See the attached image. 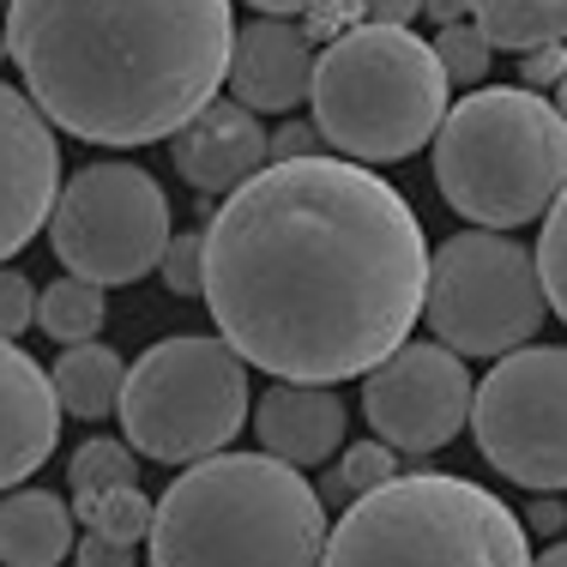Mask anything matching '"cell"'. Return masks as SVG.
<instances>
[{
	"label": "cell",
	"mask_w": 567,
	"mask_h": 567,
	"mask_svg": "<svg viewBox=\"0 0 567 567\" xmlns=\"http://www.w3.org/2000/svg\"><path fill=\"white\" fill-rule=\"evenodd\" d=\"M327 567H537L525 519L502 495L453 477L411 471L362 495L332 525Z\"/></svg>",
	"instance_id": "cell-6"
},
{
	"label": "cell",
	"mask_w": 567,
	"mask_h": 567,
	"mask_svg": "<svg viewBox=\"0 0 567 567\" xmlns=\"http://www.w3.org/2000/svg\"><path fill=\"white\" fill-rule=\"evenodd\" d=\"M103 320H110V302H103V284L91 278H55L43 284V315H37V327L49 332V339L61 344H91L103 332Z\"/></svg>",
	"instance_id": "cell-20"
},
{
	"label": "cell",
	"mask_w": 567,
	"mask_h": 567,
	"mask_svg": "<svg viewBox=\"0 0 567 567\" xmlns=\"http://www.w3.org/2000/svg\"><path fill=\"white\" fill-rule=\"evenodd\" d=\"M429 332L458 357H513L544 332L549 290L537 248L502 229H458L429 266Z\"/></svg>",
	"instance_id": "cell-8"
},
{
	"label": "cell",
	"mask_w": 567,
	"mask_h": 567,
	"mask_svg": "<svg viewBox=\"0 0 567 567\" xmlns=\"http://www.w3.org/2000/svg\"><path fill=\"white\" fill-rule=\"evenodd\" d=\"M525 525H532V532H561V525H567V507L556 502V495H537V502L532 507H525Z\"/></svg>",
	"instance_id": "cell-32"
},
{
	"label": "cell",
	"mask_w": 567,
	"mask_h": 567,
	"mask_svg": "<svg viewBox=\"0 0 567 567\" xmlns=\"http://www.w3.org/2000/svg\"><path fill=\"white\" fill-rule=\"evenodd\" d=\"M61 393L55 374H43V362L24 357L19 344H7V369H0V423H7V447H0V477L19 489L31 471H43V458L61 441Z\"/></svg>",
	"instance_id": "cell-15"
},
{
	"label": "cell",
	"mask_w": 567,
	"mask_h": 567,
	"mask_svg": "<svg viewBox=\"0 0 567 567\" xmlns=\"http://www.w3.org/2000/svg\"><path fill=\"white\" fill-rule=\"evenodd\" d=\"M423 12V0H357L362 24H411Z\"/></svg>",
	"instance_id": "cell-31"
},
{
	"label": "cell",
	"mask_w": 567,
	"mask_h": 567,
	"mask_svg": "<svg viewBox=\"0 0 567 567\" xmlns=\"http://www.w3.org/2000/svg\"><path fill=\"white\" fill-rule=\"evenodd\" d=\"M537 266H544L549 308L567 320V194L556 199V212L544 218V236H537Z\"/></svg>",
	"instance_id": "cell-26"
},
{
	"label": "cell",
	"mask_w": 567,
	"mask_h": 567,
	"mask_svg": "<svg viewBox=\"0 0 567 567\" xmlns=\"http://www.w3.org/2000/svg\"><path fill=\"white\" fill-rule=\"evenodd\" d=\"M7 55L61 133L157 145L218 103L236 55L229 0H12Z\"/></svg>",
	"instance_id": "cell-2"
},
{
	"label": "cell",
	"mask_w": 567,
	"mask_h": 567,
	"mask_svg": "<svg viewBox=\"0 0 567 567\" xmlns=\"http://www.w3.org/2000/svg\"><path fill=\"white\" fill-rule=\"evenodd\" d=\"M169 296H206V229H182L157 266Z\"/></svg>",
	"instance_id": "cell-25"
},
{
	"label": "cell",
	"mask_w": 567,
	"mask_h": 567,
	"mask_svg": "<svg viewBox=\"0 0 567 567\" xmlns=\"http://www.w3.org/2000/svg\"><path fill=\"white\" fill-rule=\"evenodd\" d=\"M248 369L229 339L175 332L133 362L121 393V435L157 465L218 458L248 423Z\"/></svg>",
	"instance_id": "cell-7"
},
{
	"label": "cell",
	"mask_w": 567,
	"mask_h": 567,
	"mask_svg": "<svg viewBox=\"0 0 567 567\" xmlns=\"http://www.w3.org/2000/svg\"><path fill=\"white\" fill-rule=\"evenodd\" d=\"M169 241V194L152 169L127 157H97L73 169L49 218V248L61 254L66 272L91 284H140L164 266Z\"/></svg>",
	"instance_id": "cell-9"
},
{
	"label": "cell",
	"mask_w": 567,
	"mask_h": 567,
	"mask_svg": "<svg viewBox=\"0 0 567 567\" xmlns=\"http://www.w3.org/2000/svg\"><path fill=\"white\" fill-rule=\"evenodd\" d=\"M423 12L441 24V31H447V24H458V19H465V0H423Z\"/></svg>",
	"instance_id": "cell-34"
},
{
	"label": "cell",
	"mask_w": 567,
	"mask_h": 567,
	"mask_svg": "<svg viewBox=\"0 0 567 567\" xmlns=\"http://www.w3.org/2000/svg\"><path fill=\"white\" fill-rule=\"evenodd\" d=\"M73 507L49 489H12L0 507V556L7 567H61L73 556Z\"/></svg>",
	"instance_id": "cell-17"
},
{
	"label": "cell",
	"mask_w": 567,
	"mask_h": 567,
	"mask_svg": "<svg viewBox=\"0 0 567 567\" xmlns=\"http://www.w3.org/2000/svg\"><path fill=\"white\" fill-rule=\"evenodd\" d=\"M169 157H175V169H182V182L194 187V194H224L229 199L260 169H272V133L260 127V115H254L248 103L218 97L212 110H199L182 133H175Z\"/></svg>",
	"instance_id": "cell-14"
},
{
	"label": "cell",
	"mask_w": 567,
	"mask_h": 567,
	"mask_svg": "<svg viewBox=\"0 0 567 567\" xmlns=\"http://www.w3.org/2000/svg\"><path fill=\"white\" fill-rule=\"evenodd\" d=\"M37 315H43V296H37V284L24 278V272H7V278H0V332H7V339H19V332L31 327Z\"/></svg>",
	"instance_id": "cell-27"
},
{
	"label": "cell",
	"mask_w": 567,
	"mask_h": 567,
	"mask_svg": "<svg viewBox=\"0 0 567 567\" xmlns=\"http://www.w3.org/2000/svg\"><path fill=\"white\" fill-rule=\"evenodd\" d=\"M0 182H7V212H0V254L31 248V236L55 218L66 182H61V145H55V121L37 110V97L24 85L0 91Z\"/></svg>",
	"instance_id": "cell-12"
},
{
	"label": "cell",
	"mask_w": 567,
	"mask_h": 567,
	"mask_svg": "<svg viewBox=\"0 0 567 567\" xmlns=\"http://www.w3.org/2000/svg\"><path fill=\"white\" fill-rule=\"evenodd\" d=\"M55 393L73 416H85V423H97V416L121 411V393H127V362L115 357L110 344H66L55 369Z\"/></svg>",
	"instance_id": "cell-18"
},
{
	"label": "cell",
	"mask_w": 567,
	"mask_h": 567,
	"mask_svg": "<svg viewBox=\"0 0 567 567\" xmlns=\"http://www.w3.org/2000/svg\"><path fill=\"white\" fill-rule=\"evenodd\" d=\"M66 483H73V513H91V502H103L110 489H127L133 483V441L91 435L73 453V465H66Z\"/></svg>",
	"instance_id": "cell-21"
},
{
	"label": "cell",
	"mask_w": 567,
	"mask_h": 567,
	"mask_svg": "<svg viewBox=\"0 0 567 567\" xmlns=\"http://www.w3.org/2000/svg\"><path fill=\"white\" fill-rule=\"evenodd\" d=\"M537 567H567V544H549L544 556H537Z\"/></svg>",
	"instance_id": "cell-35"
},
{
	"label": "cell",
	"mask_w": 567,
	"mask_h": 567,
	"mask_svg": "<svg viewBox=\"0 0 567 567\" xmlns=\"http://www.w3.org/2000/svg\"><path fill=\"white\" fill-rule=\"evenodd\" d=\"M260 19H308V12H320L327 0H248Z\"/></svg>",
	"instance_id": "cell-33"
},
{
	"label": "cell",
	"mask_w": 567,
	"mask_h": 567,
	"mask_svg": "<svg viewBox=\"0 0 567 567\" xmlns=\"http://www.w3.org/2000/svg\"><path fill=\"white\" fill-rule=\"evenodd\" d=\"M465 19L495 49H519V55L567 43V0H465Z\"/></svg>",
	"instance_id": "cell-19"
},
{
	"label": "cell",
	"mask_w": 567,
	"mask_h": 567,
	"mask_svg": "<svg viewBox=\"0 0 567 567\" xmlns=\"http://www.w3.org/2000/svg\"><path fill=\"white\" fill-rule=\"evenodd\" d=\"M435 187L477 229H519L567 194V115L532 85H483L435 133Z\"/></svg>",
	"instance_id": "cell-4"
},
{
	"label": "cell",
	"mask_w": 567,
	"mask_h": 567,
	"mask_svg": "<svg viewBox=\"0 0 567 567\" xmlns=\"http://www.w3.org/2000/svg\"><path fill=\"white\" fill-rule=\"evenodd\" d=\"M327 140V133L315 127V121H284L272 133V164H296V157H320L315 145Z\"/></svg>",
	"instance_id": "cell-29"
},
{
	"label": "cell",
	"mask_w": 567,
	"mask_h": 567,
	"mask_svg": "<svg viewBox=\"0 0 567 567\" xmlns=\"http://www.w3.org/2000/svg\"><path fill=\"white\" fill-rule=\"evenodd\" d=\"M315 73H320V49L302 19H254L236 31L229 91L254 115H290L302 103H315Z\"/></svg>",
	"instance_id": "cell-13"
},
{
	"label": "cell",
	"mask_w": 567,
	"mask_h": 567,
	"mask_svg": "<svg viewBox=\"0 0 567 567\" xmlns=\"http://www.w3.org/2000/svg\"><path fill=\"white\" fill-rule=\"evenodd\" d=\"M489 37L477 31L471 19H458V24H447V31L435 37V55H441V66H447V79H453V91H483V79H489Z\"/></svg>",
	"instance_id": "cell-23"
},
{
	"label": "cell",
	"mask_w": 567,
	"mask_h": 567,
	"mask_svg": "<svg viewBox=\"0 0 567 567\" xmlns=\"http://www.w3.org/2000/svg\"><path fill=\"white\" fill-rule=\"evenodd\" d=\"M79 519H85V532H103V537H115V544H140L157 525V502L140 483H127V489H110L103 502H91V513H79Z\"/></svg>",
	"instance_id": "cell-22"
},
{
	"label": "cell",
	"mask_w": 567,
	"mask_h": 567,
	"mask_svg": "<svg viewBox=\"0 0 567 567\" xmlns=\"http://www.w3.org/2000/svg\"><path fill=\"white\" fill-rule=\"evenodd\" d=\"M73 561L79 567H133V544H115V537H103V532H85L79 549H73Z\"/></svg>",
	"instance_id": "cell-30"
},
{
	"label": "cell",
	"mask_w": 567,
	"mask_h": 567,
	"mask_svg": "<svg viewBox=\"0 0 567 567\" xmlns=\"http://www.w3.org/2000/svg\"><path fill=\"white\" fill-rule=\"evenodd\" d=\"M423 224L393 182L350 157L260 169L206 224V308L272 381L374 374L429 308Z\"/></svg>",
	"instance_id": "cell-1"
},
{
	"label": "cell",
	"mask_w": 567,
	"mask_h": 567,
	"mask_svg": "<svg viewBox=\"0 0 567 567\" xmlns=\"http://www.w3.org/2000/svg\"><path fill=\"white\" fill-rule=\"evenodd\" d=\"M561 79H567V43H544V49H532V55H519V85L561 91Z\"/></svg>",
	"instance_id": "cell-28"
},
{
	"label": "cell",
	"mask_w": 567,
	"mask_h": 567,
	"mask_svg": "<svg viewBox=\"0 0 567 567\" xmlns=\"http://www.w3.org/2000/svg\"><path fill=\"white\" fill-rule=\"evenodd\" d=\"M315 127L350 164H404L453 115V79L411 24H357L320 49Z\"/></svg>",
	"instance_id": "cell-5"
},
{
	"label": "cell",
	"mask_w": 567,
	"mask_h": 567,
	"mask_svg": "<svg viewBox=\"0 0 567 567\" xmlns=\"http://www.w3.org/2000/svg\"><path fill=\"white\" fill-rule=\"evenodd\" d=\"M152 567H327V502L272 453H218L164 489Z\"/></svg>",
	"instance_id": "cell-3"
},
{
	"label": "cell",
	"mask_w": 567,
	"mask_h": 567,
	"mask_svg": "<svg viewBox=\"0 0 567 567\" xmlns=\"http://www.w3.org/2000/svg\"><path fill=\"white\" fill-rule=\"evenodd\" d=\"M477 411V386H471L465 357L447 344H404L362 374V416H369L374 441L429 458L441 453Z\"/></svg>",
	"instance_id": "cell-11"
},
{
	"label": "cell",
	"mask_w": 567,
	"mask_h": 567,
	"mask_svg": "<svg viewBox=\"0 0 567 567\" xmlns=\"http://www.w3.org/2000/svg\"><path fill=\"white\" fill-rule=\"evenodd\" d=\"M339 477L362 502V495L386 489V483L399 477V447H386V441H357V447H344V458H339Z\"/></svg>",
	"instance_id": "cell-24"
},
{
	"label": "cell",
	"mask_w": 567,
	"mask_h": 567,
	"mask_svg": "<svg viewBox=\"0 0 567 567\" xmlns=\"http://www.w3.org/2000/svg\"><path fill=\"white\" fill-rule=\"evenodd\" d=\"M344 399L332 386H302V381H278L254 411V435L260 447L284 458V465L308 471L327 465L332 453H344Z\"/></svg>",
	"instance_id": "cell-16"
},
{
	"label": "cell",
	"mask_w": 567,
	"mask_h": 567,
	"mask_svg": "<svg viewBox=\"0 0 567 567\" xmlns=\"http://www.w3.org/2000/svg\"><path fill=\"white\" fill-rule=\"evenodd\" d=\"M471 435L507 483L567 489V344H525L495 362L477 386Z\"/></svg>",
	"instance_id": "cell-10"
},
{
	"label": "cell",
	"mask_w": 567,
	"mask_h": 567,
	"mask_svg": "<svg viewBox=\"0 0 567 567\" xmlns=\"http://www.w3.org/2000/svg\"><path fill=\"white\" fill-rule=\"evenodd\" d=\"M556 110L567 115V79H561V91H556Z\"/></svg>",
	"instance_id": "cell-36"
}]
</instances>
